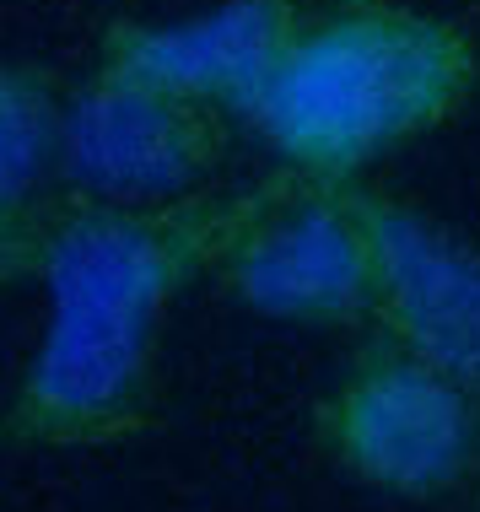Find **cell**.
<instances>
[{"instance_id":"cell-10","label":"cell","mask_w":480,"mask_h":512,"mask_svg":"<svg viewBox=\"0 0 480 512\" xmlns=\"http://www.w3.org/2000/svg\"><path fill=\"white\" fill-rule=\"evenodd\" d=\"M0 221H6V216H0Z\"/></svg>"},{"instance_id":"cell-6","label":"cell","mask_w":480,"mask_h":512,"mask_svg":"<svg viewBox=\"0 0 480 512\" xmlns=\"http://www.w3.org/2000/svg\"><path fill=\"white\" fill-rule=\"evenodd\" d=\"M297 22L303 0H216L189 17H114L92 44V76L249 124Z\"/></svg>"},{"instance_id":"cell-2","label":"cell","mask_w":480,"mask_h":512,"mask_svg":"<svg viewBox=\"0 0 480 512\" xmlns=\"http://www.w3.org/2000/svg\"><path fill=\"white\" fill-rule=\"evenodd\" d=\"M313 178L270 168L249 184H216L189 200L108 205L60 195L44 211L49 324L81 335L162 345L173 308L200 281H216L227 254L270 211H281Z\"/></svg>"},{"instance_id":"cell-3","label":"cell","mask_w":480,"mask_h":512,"mask_svg":"<svg viewBox=\"0 0 480 512\" xmlns=\"http://www.w3.org/2000/svg\"><path fill=\"white\" fill-rule=\"evenodd\" d=\"M313 442L346 480L400 502L480 480V394L389 340H362L313 405Z\"/></svg>"},{"instance_id":"cell-5","label":"cell","mask_w":480,"mask_h":512,"mask_svg":"<svg viewBox=\"0 0 480 512\" xmlns=\"http://www.w3.org/2000/svg\"><path fill=\"white\" fill-rule=\"evenodd\" d=\"M232 114L178 103L125 81L81 76L65 108L60 189L71 200L157 205L216 189L232 157Z\"/></svg>"},{"instance_id":"cell-7","label":"cell","mask_w":480,"mask_h":512,"mask_svg":"<svg viewBox=\"0 0 480 512\" xmlns=\"http://www.w3.org/2000/svg\"><path fill=\"white\" fill-rule=\"evenodd\" d=\"M216 292L232 308L297 329H367L373 270L340 184H303L227 254Z\"/></svg>"},{"instance_id":"cell-1","label":"cell","mask_w":480,"mask_h":512,"mask_svg":"<svg viewBox=\"0 0 480 512\" xmlns=\"http://www.w3.org/2000/svg\"><path fill=\"white\" fill-rule=\"evenodd\" d=\"M480 92V44L421 0H303L265 98L249 114L276 168L367 184L378 162L448 130Z\"/></svg>"},{"instance_id":"cell-4","label":"cell","mask_w":480,"mask_h":512,"mask_svg":"<svg viewBox=\"0 0 480 512\" xmlns=\"http://www.w3.org/2000/svg\"><path fill=\"white\" fill-rule=\"evenodd\" d=\"M340 195L373 270L367 335L480 394V248L394 189L340 184Z\"/></svg>"},{"instance_id":"cell-9","label":"cell","mask_w":480,"mask_h":512,"mask_svg":"<svg viewBox=\"0 0 480 512\" xmlns=\"http://www.w3.org/2000/svg\"><path fill=\"white\" fill-rule=\"evenodd\" d=\"M44 211L22 221H0V297L22 281H38V270H44Z\"/></svg>"},{"instance_id":"cell-8","label":"cell","mask_w":480,"mask_h":512,"mask_svg":"<svg viewBox=\"0 0 480 512\" xmlns=\"http://www.w3.org/2000/svg\"><path fill=\"white\" fill-rule=\"evenodd\" d=\"M71 87L60 71L0 54V216H38L60 195V151Z\"/></svg>"}]
</instances>
